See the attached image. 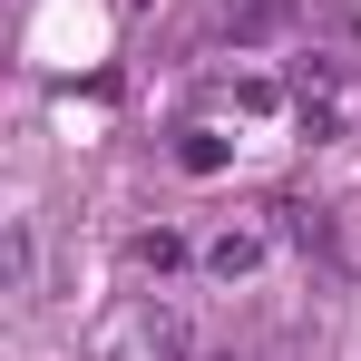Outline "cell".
Returning <instances> with one entry per match:
<instances>
[{
    "label": "cell",
    "instance_id": "6da1fadb",
    "mask_svg": "<svg viewBox=\"0 0 361 361\" xmlns=\"http://www.w3.org/2000/svg\"><path fill=\"white\" fill-rule=\"evenodd\" d=\"M215 30H235V39H274V30H283V0H215Z\"/></svg>",
    "mask_w": 361,
    "mask_h": 361
}]
</instances>
